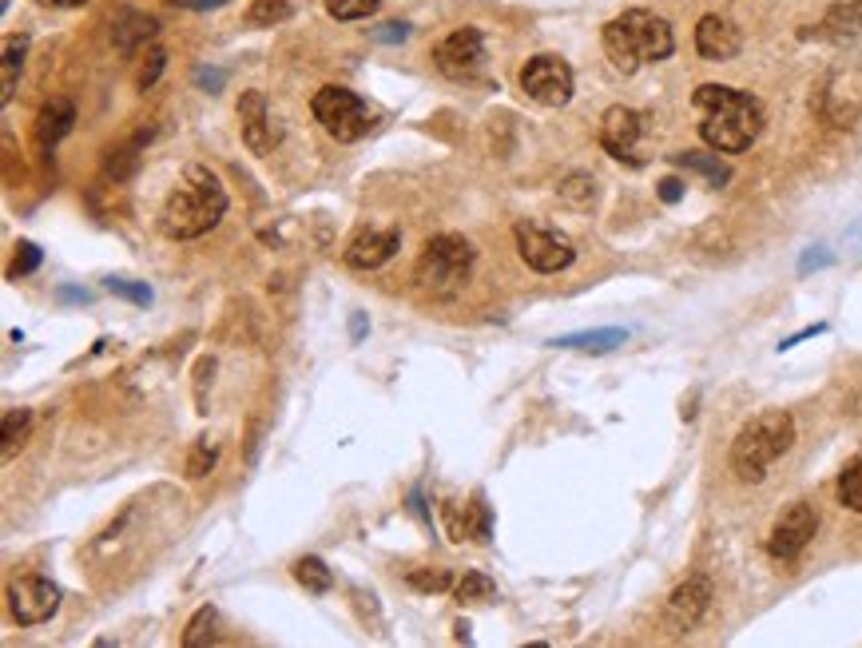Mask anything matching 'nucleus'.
Masks as SVG:
<instances>
[{"label": "nucleus", "instance_id": "20e7f679", "mask_svg": "<svg viewBox=\"0 0 862 648\" xmlns=\"http://www.w3.org/2000/svg\"><path fill=\"white\" fill-rule=\"evenodd\" d=\"M791 446H795V418L787 411H763L731 442V469L739 482H763Z\"/></svg>", "mask_w": 862, "mask_h": 648}, {"label": "nucleus", "instance_id": "5701e85b", "mask_svg": "<svg viewBox=\"0 0 862 648\" xmlns=\"http://www.w3.org/2000/svg\"><path fill=\"white\" fill-rule=\"evenodd\" d=\"M24 52H29V40L24 37H9L4 40V68H0V100L9 104L12 92H17V72L24 64Z\"/></svg>", "mask_w": 862, "mask_h": 648}, {"label": "nucleus", "instance_id": "c9c22d12", "mask_svg": "<svg viewBox=\"0 0 862 648\" xmlns=\"http://www.w3.org/2000/svg\"><path fill=\"white\" fill-rule=\"evenodd\" d=\"M442 517H446V529L454 541H465V537H469V514H465L457 502H442Z\"/></svg>", "mask_w": 862, "mask_h": 648}, {"label": "nucleus", "instance_id": "37998d69", "mask_svg": "<svg viewBox=\"0 0 862 648\" xmlns=\"http://www.w3.org/2000/svg\"><path fill=\"white\" fill-rule=\"evenodd\" d=\"M44 4H52V9H80L88 0H44Z\"/></svg>", "mask_w": 862, "mask_h": 648}, {"label": "nucleus", "instance_id": "4be33fe9", "mask_svg": "<svg viewBox=\"0 0 862 648\" xmlns=\"http://www.w3.org/2000/svg\"><path fill=\"white\" fill-rule=\"evenodd\" d=\"M680 168H692V172H700L703 180L711 183V188H723V183L731 180V168L720 160V152H676L672 155Z\"/></svg>", "mask_w": 862, "mask_h": 648}, {"label": "nucleus", "instance_id": "f257e3e1", "mask_svg": "<svg viewBox=\"0 0 862 648\" xmlns=\"http://www.w3.org/2000/svg\"><path fill=\"white\" fill-rule=\"evenodd\" d=\"M696 112H700V135L711 152L739 155L763 132V108L755 95L739 92L728 84H700L692 95Z\"/></svg>", "mask_w": 862, "mask_h": 648}, {"label": "nucleus", "instance_id": "f704fd0d", "mask_svg": "<svg viewBox=\"0 0 862 648\" xmlns=\"http://www.w3.org/2000/svg\"><path fill=\"white\" fill-rule=\"evenodd\" d=\"M406 581L414 585V589H422V593H446L449 585H454L446 569H414Z\"/></svg>", "mask_w": 862, "mask_h": 648}, {"label": "nucleus", "instance_id": "ddd939ff", "mask_svg": "<svg viewBox=\"0 0 862 648\" xmlns=\"http://www.w3.org/2000/svg\"><path fill=\"white\" fill-rule=\"evenodd\" d=\"M434 64L454 80H465L474 77L477 68L485 64V40L477 29H457L449 32L442 44L434 48Z\"/></svg>", "mask_w": 862, "mask_h": 648}, {"label": "nucleus", "instance_id": "4c0bfd02", "mask_svg": "<svg viewBox=\"0 0 862 648\" xmlns=\"http://www.w3.org/2000/svg\"><path fill=\"white\" fill-rule=\"evenodd\" d=\"M40 267V247L37 243H20L17 247V259H12V279H24Z\"/></svg>", "mask_w": 862, "mask_h": 648}, {"label": "nucleus", "instance_id": "2eb2a0df", "mask_svg": "<svg viewBox=\"0 0 862 648\" xmlns=\"http://www.w3.org/2000/svg\"><path fill=\"white\" fill-rule=\"evenodd\" d=\"M239 132H243V143L255 155H266L275 148V128H271L263 92H243V100H239Z\"/></svg>", "mask_w": 862, "mask_h": 648}, {"label": "nucleus", "instance_id": "c85d7f7f", "mask_svg": "<svg viewBox=\"0 0 862 648\" xmlns=\"http://www.w3.org/2000/svg\"><path fill=\"white\" fill-rule=\"evenodd\" d=\"M839 502L854 514H862V458H854L851 466L839 474Z\"/></svg>", "mask_w": 862, "mask_h": 648}, {"label": "nucleus", "instance_id": "e433bc0d", "mask_svg": "<svg viewBox=\"0 0 862 648\" xmlns=\"http://www.w3.org/2000/svg\"><path fill=\"white\" fill-rule=\"evenodd\" d=\"M104 286H108V291H112V295L128 298V303H140V306L152 303V291H148V286H143V283H128V279H108Z\"/></svg>", "mask_w": 862, "mask_h": 648}, {"label": "nucleus", "instance_id": "7c9ffc66", "mask_svg": "<svg viewBox=\"0 0 862 648\" xmlns=\"http://www.w3.org/2000/svg\"><path fill=\"white\" fill-rule=\"evenodd\" d=\"M465 514H469V537H474L477 545H489V534H493V517H489V506H485V497L477 494L469 506H465Z\"/></svg>", "mask_w": 862, "mask_h": 648}, {"label": "nucleus", "instance_id": "c03bdc74", "mask_svg": "<svg viewBox=\"0 0 862 648\" xmlns=\"http://www.w3.org/2000/svg\"><path fill=\"white\" fill-rule=\"evenodd\" d=\"M815 263H831V255H807V259H803V271H811Z\"/></svg>", "mask_w": 862, "mask_h": 648}, {"label": "nucleus", "instance_id": "bb28decb", "mask_svg": "<svg viewBox=\"0 0 862 648\" xmlns=\"http://www.w3.org/2000/svg\"><path fill=\"white\" fill-rule=\"evenodd\" d=\"M493 597H497V585H493V577H485V573H465L454 589L457 605H485V601H493Z\"/></svg>", "mask_w": 862, "mask_h": 648}, {"label": "nucleus", "instance_id": "423d86ee", "mask_svg": "<svg viewBox=\"0 0 862 648\" xmlns=\"http://www.w3.org/2000/svg\"><path fill=\"white\" fill-rule=\"evenodd\" d=\"M311 112H314V120L323 124V132L338 143L362 140V135H369L374 132V124H378L366 100L354 95L351 88H338V84L318 88L314 100H311Z\"/></svg>", "mask_w": 862, "mask_h": 648}, {"label": "nucleus", "instance_id": "f8f14e48", "mask_svg": "<svg viewBox=\"0 0 862 648\" xmlns=\"http://www.w3.org/2000/svg\"><path fill=\"white\" fill-rule=\"evenodd\" d=\"M645 140V115L632 112V108H608L605 120H600V148H605L612 160L625 163H640L636 148Z\"/></svg>", "mask_w": 862, "mask_h": 648}, {"label": "nucleus", "instance_id": "1a4fd4ad", "mask_svg": "<svg viewBox=\"0 0 862 648\" xmlns=\"http://www.w3.org/2000/svg\"><path fill=\"white\" fill-rule=\"evenodd\" d=\"M815 534H819L815 509L807 506V502H795L791 509H783V517H779L775 529H771L768 554L775 557V561H795L807 545H811V537Z\"/></svg>", "mask_w": 862, "mask_h": 648}, {"label": "nucleus", "instance_id": "4468645a", "mask_svg": "<svg viewBox=\"0 0 862 648\" xmlns=\"http://www.w3.org/2000/svg\"><path fill=\"white\" fill-rule=\"evenodd\" d=\"M398 247H402L398 227H369V231H362V235L351 239V247H346V267L378 271V267H386L389 259L398 255Z\"/></svg>", "mask_w": 862, "mask_h": 648}, {"label": "nucleus", "instance_id": "c756f323", "mask_svg": "<svg viewBox=\"0 0 862 648\" xmlns=\"http://www.w3.org/2000/svg\"><path fill=\"white\" fill-rule=\"evenodd\" d=\"M560 200L569 203V207H588V203L597 200V183H592V175H585V172L569 175V180L560 183Z\"/></svg>", "mask_w": 862, "mask_h": 648}, {"label": "nucleus", "instance_id": "aec40b11", "mask_svg": "<svg viewBox=\"0 0 862 648\" xmlns=\"http://www.w3.org/2000/svg\"><path fill=\"white\" fill-rule=\"evenodd\" d=\"M625 338H628V331H620V326H600V331H580V334H565V338H552V346H560V351L605 354V351H616Z\"/></svg>", "mask_w": 862, "mask_h": 648}, {"label": "nucleus", "instance_id": "9d476101", "mask_svg": "<svg viewBox=\"0 0 862 648\" xmlns=\"http://www.w3.org/2000/svg\"><path fill=\"white\" fill-rule=\"evenodd\" d=\"M9 609L20 625H44L60 609V589L48 577H20L9 585Z\"/></svg>", "mask_w": 862, "mask_h": 648}, {"label": "nucleus", "instance_id": "2f4dec72", "mask_svg": "<svg viewBox=\"0 0 862 648\" xmlns=\"http://www.w3.org/2000/svg\"><path fill=\"white\" fill-rule=\"evenodd\" d=\"M378 9H382V0H326V12H331L334 20H362Z\"/></svg>", "mask_w": 862, "mask_h": 648}, {"label": "nucleus", "instance_id": "a878e982", "mask_svg": "<svg viewBox=\"0 0 862 648\" xmlns=\"http://www.w3.org/2000/svg\"><path fill=\"white\" fill-rule=\"evenodd\" d=\"M29 429H32V411H9L4 414V446H0L4 462L17 458L20 446L29 442Z\"/></svg>", "mask_w": 862, "mask_h": 648}, {"label": "nucleus", "instance_id": "dca6fc26", "mask_svg": "<svg viewBox=\"0 0 862 648\" xmlns=\"http://www.w3.org/2000/svg\"><path fill=\"white\" fill-rule=\"evenodd\" d=\"M739 48H743V37H739V29L731 24L728 17H703L700 24H696V52H700L703 60H731L739 57Z\"/></svg>", "mask_w": 862, "mask_h": 648}, {"label": "nucleus", "instance_id": "39448f33", "mask_svg": "<svg viewBox=\"0 0 862 648\" xmlns=\"http://www.w3.org/2000/svg\"><path fill=\"white\" fill-rule=\"evenodd\" d=\"M474 259H477L474 243L465 235L446 231V235H434L426 247H422L414 279L426 295L446 298V295H454V291H462V283L469 279V271H474Z\"/></svg>", "mask_w": 862, "mask_h": 648}, {"label": "nucleus", "instance_id": "79ce46f5", "mask_svg": "<svg viewBox=\"0 0 862 648\" xmlns=\"http://www.w3.org/2000/svg\"><path fill=\"white\" fill-rule=\"evenodd\" d=\"M660 200H663V203H680V200H683V183L676 180V175H672V180H663V183H660Z\"/></svg>", "mask_w": 862, "mask_h": 648}, {"label": "nucleus", "instance_id": "473e14b6", "mask_svg": "<svg viewBox=\"0 0 862 648\" xmlns=\"http://www.w3.org/2000/svg\"><path fill=\"white\" fill-rule=\"evenodd\" d=\"M163 68H168V52L163 48H148V57H143L140 72H135V84L148 92V88H155V80L163 77Z\"/></svg>", "mask_w": 862, "mask_h": 648}, {"label": "nucleus", "instance_id": "a19ab883", "mask_svg": "<svg viewBox=\"0 0 862 648\" xmlns=\"http://www.w3.org/2000/svg\"><path fill=\"white\" fill-rule=\"evenodd\" d=\"M175 9H191V12H207V9H223L231 0H171Z\"/></svg>", "mask_w": 862, "mask_h": 648}, {"label": "nucleus", "instance_id": "0eeeda50", "mask_svg": "<svg viewBox=\"0 0 862 648\" xmlns=\"http://www.w3.org/2000/svg\"><path fill=\"white\" fill-rule=\"evenodd\" d=\"M513 239H517V255H521L533 271H540V275H557V271H565L572 259H577L569 235H560V231L545 227V223L521 220L513 227Z\"/></svg>", "mask_w": 862, "mask_h": 648}, {"label": "nucleus", "instance_id": "72a5a7b5", "mask_svg": "<svg viewBox=\"0 0 862 648\" xmlns=\"http://www.w3.org/2000/svg\"><path fill=\"white\" fill-rule=\"evenodd\" d=\"M215 458H219V446H215V442H211V438H200V442H195V449L187 454V477H203L211 466H215Z\"/></svg>", "mask_w": 862, "mask_h": 648}, {"label": "nucleus", "instance_id": "393cba45", "mask_svg": "<svg viewBox=\"0 0 862 648\" xmlns=\"http://www.w3.org/2000/svg\"><path fill=\"white\" fill-rule=\"evenodd\" d=\"M294 17L291 0H255L251 9L243 12V20L251 29H271V24H283V20Z\"/></svg>", "mask_w": 862, "mask_h": 648}, {"label": "nucleus", "instance_id": "58836bf2", "mask_svg": "<svg viewBox=\"0 0 862 648\" xmlns=\"http://www.w3.org/2000/svg\"><path fill=\"white\" fill-rule=\"evenodd\" d=\"M406 37H409V24H402V20H394L386 29H374V40H382V44H398Z\"/></svg>", "mask_w": 862, "mask_h": 648}, {"label": "nucleus", "instance_id": "b1692460", "mask_svg": "<svg viewBox=\"0 0 862 648\" xmlns=\"http://www.w3.org/2000/svg\"><path fill=\"white\" fill-rule=\"evenodd\" d=\"M294 581L303 585L306 593H331L334 573L323 557H298V561H294Z\"/></svg>", "mask_w": 862, "mask_h": 648}, {"label": "nucleus", "instance_id": "412c9836", "mask_svg": "<svg viewBox=\"0 0 862 648\" xmlns=\"http://www.w3.org/2000/svg\"><path fill=\"white\" fill-rule=\"evenodd\" d=\"M143 140H148V135H135V140H128V143H115L112 152L104 155V180H112V183L132 180L135 168H140V148H143Z\"/></svg>", "mask_w": 862, "mask_h": 648}, {"label": "nucleus", "instance_id": "6ab92c4d", "mask_svg": "<svg viewBox=\"0 0 862 648\" xmlns=\"http://www.w3.org/2000/svg\"><path fill=\"white\" fill-rule=\"evenodd\" d=\"M155 32H160V20L148 17V12L128 9V12H120V17L112 20V40H115V48H120V52H135V48L148 44Z\"/></svg>", "mask_w": 862, "mask_h": 648}, {"label": "nucleus", "instance_id": "9b49d317", "mask_svg": "<svg viewBox=\"0 0 862 648\" xmlns=\"http://www.w3.org/2000/svg\"><path fill=\"white\" fill-rule=\"evenodd\" d=\"M711 605V581L708 577H688L683 585H676L668 605H663V629L683 637V632H692L696 625L703 620Z\"/></svg>", "mask_w": 862, "mask_h": 648}, {"label": "nucleus", "instance_id": "7ed1b4c3", "mask_svg": "<svg viewBox=\"0 0 862 648\" xmlns=\"http://www.w3.org/2000/svg\"><path fill=\"white\" fill-rule=\"evenodd\" d=\"M605 52L616 72H640L645 64H660L676 52L672 24L648 9H628L605 24Z\"/></svg>", "mask_w": 862, "mask_h": 648}, {"label": "nucleus", "instance_id": "f3484780", "mask_svg": "<svg viewBox=\"0 0 862 648\" xmlns=\"http://www.w3.org/2000/svg\"><path fill=\"white\" fill-rule=\"evenodd\" d=\"M72 128H77V104L64 100V95H52L37 115V143L44 152H52Z\"/></svg>", "mask_w": 862, "mask_h": 648}, {"label": "nucleus", "instance_id": "cd10ccee", "mask_svg": "<svg viewBox=\"0 0 862 648\" xmlns=\"http://www.w3.org/2000/svg\"><path fill=\"white\" fill-rule=\"evenodd\" d=\"M215 625H219V612L211 605H203L195 617L187 620V632H183V645L187 648H207L215 640Z\"/></svg>", "mask_w": 862, "mask_h": 648}, {"label": "nucleus", "instance_id": "a211bd4d", "mask_svg": "<svg viewBox=\"0 0 862 648\" xmlns=\"http://www.w3.org/2000/svg\"><path fill=\"white\" fill-rule=\"evenodd\" d=\"M819 37L831 40V44H859L862 40V0L834 4V9L823 17V24H819Z\"/></svg>", "mask_w": 862, "mask_h": 648}, {"label": "nucleus", "instance_id": "f03ea898", "mask_svg": "<svg viewBox=\"0 0 862 648\" xmlns=\"http://www.w3.org/2000/svg\"><path fill=\"white\" fill-rule=\"evenodd\" d=\"M227 215V191L207 168H187L183 180L171 188L168 203L160 211V231L168 239H200Z\"/></svg>", "mask_w": 862, "mask_h": 648}, {"label": "nucleus", "instance_id": "6e6552de", "mask_svg": "<svg viewBox=\"0 0 862 648\" xmlns=\"http://www.w3.org/2000/svg\"><path fill=\"white\" fill-rule=\"evenodd\" d=\"M521 88L529 100H537V104L565 108L572 100V92H577V77H572V68L560 57L540 52V57H533L529 64L521 68Z\"/></svg>", "mask_w": 862, "mask_h": 648}, {"label": "nucleus", "instance_id": "ea45409f", "mask_svg": "<svg viewBox=\"0 0 862 648\" xmlns=\"http://www.w3.org/2000/svg\"><path fill=\"white\" fill-rule=\"evenodd\" d=\"M195 80L203 84V92H219V88H223V80H227V72H223V68H200V72H195Z\"/></svg>", "mask_w": 862, "mask_h": 648}]
</instances>
